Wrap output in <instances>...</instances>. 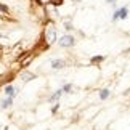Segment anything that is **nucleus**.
<instances>
[{
  "label": "nucleus",
  "mask_w": 130,
  "mask_h": 130,
  "mask_svg": "<svg viewBox=\"0 0 130 130\" xmlns=\"http://www.w3.org/2000/svg\"><path fill=\"white\" fill-rule=\"evenodd\" d=\"M56 42H58L59 47H63V48H71V47L76 45V39H74V36H71V34H64Z\"/></svg>",
  "instance_id": "f257e3e1"
},
{
  "label": "nucleus",
  "mask_w": 130,
  "mask_h": 130,
  "mask_svg": "<svg viewBox=\"0 0 130 130\" xmlns=\"http://www.w3.org/2000/svg\"><path fill=\"white\" fill-rule=\"evenodd\" d=\"M3 93L7 95V96H10V98H14L19 93V88L14 87V85H11V84H8V85L3 87Z\"/></svg>",
  "instance_id": "f03ea898"
},
{
  "label": "nucleus",
  "mask_w": 130,
  "mask_h": 130,
  "mask_svg": "<svg viewBox=\"0 0 130 130\" xmlns=\"http://www.w3.org/2000/svg\"><path fill=\"white\" fill-rule=\"evenodd\" d=\"M47 40H48V45H52V43H55L58 40V37H56V29H55L53 26H50L48 29H47Z\"/></svg>",
  "instance_id": "7ed1b4c3"
},
{
  "label": "nucleus",
  "mask_w": 130,
  "mask_h": 130,
  "mask_svg": "<svg viewBox=\"0 0 130 130\" xmlns=\"http://www.w3.org/2000/svg\"><path fill=\"white\" fill-rule=\"evenodd\" d=\"M116 13H117V18H119V19H127V18H128V7L117 8Z\"/></svg>",
  "instance_id": "20e7f679"
},
{
  "label": "nucleus",
  "mask_w": 130,
  "mask_h": 130,
  "mask_svg": "<svg viewBox=\"0 0 130 130\" xmlns=\"http://www.w3.org/2000/svg\"><path fill=\"white\" fill-rule=\"evenodd\" d=\"M61 96H63V90L59 88L53 95H50V96H48V103H56V101H59V98H61Z\"/></svg>",
  "instance_id": "39448f33"
},
{
  "label": "nucleus",
  "mask_w": 130,
  "mask_h": 130,
  "mask_svg": "<svg viewBox=\"0 0 130 130\" xmlns=\"http://www.w3.org/2000/svg\"><path fill=\"white\" fill-rule=\"evenodd\" d=\"M50 64H52L53 69H63L64 66H66V61H64V59H52Z\"/></svg>",
  "instance_id": "423d86ee"
},
{
  "label": "nucleus",
  "mask_w": 130,
  "mask_h": 130,
  "mask_svg": "<svg viewBox=\"0 0 130 130\" xmlns=\"http://www.w3.org/2000/svg\"><path fill=\"white\" fill-rule=\"evenodd\" d=\"M19 77H21L23 82H29V80H32V79H36V74H32L29 71H24V72L19 74Z\"/></svg>",
  "instance_id": "0eeeda50"
},
{
  "label": "nucleus",
  "mask_w": 130,
  "mask_h": 130,
  "mask_svg": "<svg viewBox=\"0 0 130 130\" xmlns=\"http://www.w3.org/2000/svg\"><path fill=\"white\" fill-rule=\"evenodd\" d=\"M13 101H14V98H10V96H7L5 100H2V103H0V109H8V108H11Z\"/></svg>",
  "instance_id": "6e6552de"
},
{
  "label": "nucleus",
  "mask_w": 130,
  "mask_h": 130,
  "mask_svg": "<svg viewBox=\"0 0 130 130\" xmlns=\"http://www.w3.org/2000/svg\"><path fill=\"white\" fill-rule=\"evenodd\" d=\"M109 96H111V90H109V88H103L101 92H100V100H101V101L108 100Z\"/></svg>",
  "instance_id": "1a4fd4ad"
},
{
  "label": "nucleus",
  "mask_w": 130,
  "mask_h": 130,
  "mask_svg": "<svg viewBox=\"0 0 130 130\" xmlns=\"http://www.w3.org/2000/svg\"><path fill=\"white\" fill-rule=\"evenodd\" d=\"M61 90H63V93H71V90H72V84H64Z\"/></svg>",
  "instance_id": "9d476101"
},
{
  "label": "nucleus",
  "mask_w": 130,
  "mask_h": 130,
  "mask_svg": "<svg viewBox=\"0 0 130 130\" xmlns=\"http://www.w3.org/2000/svg\"><path fill=\"white\" fill-rule=\"evenodd\" d=\"M104 59V56H92L90 58V63H101Z\"/></svg>",
  "instance_id": "9b49d317"
},
{
  "label": "nucleus",
  "mask_w": 130,
  "mask_h": 130,
  "mask_svg": "<svg viewBox=\"0 0 130 130\" xmlns=\"http://www.w3.org/2000/svg\"><path fill=\"white\" fill-rule=\"evenodd\" d=\"M0 11H3L5 14H8V13H10V8L7 7V5H3V3H0Z\"/></svg>",
  "instance_id": "f8f14e48"
},
{
  "label": "nucleus",
  "mask_w": 130,
  "mask_h": 130,
  "mask_svg": "<svg viewBox=\"0 0 130 130\" xmlns=\"http://www.w3.org/2000/svg\"><path fill=\"white\" fill-rule=\"evenodd\" d=\"M64 29H66V31H71V29H74V27H72V23H71V21H64Z\"/></svg>",
  "instance_id": "ddd939ff"
},
{
  "label": "nucleus",
  "mask_w": 130,
  "mask_h": 130,
  "mask_svg": "<svg viewBox=\"0 0 130 130\" xmlns=\"http://www.w3.org/2000/svg\"><path fill=\"white\" fill-rule=\"evenodd\" d=\"M58 109H59V101H56V103H55L53 106H52V112H53V114H55V112H58Z\"/></svg>",
  "instance_id": "4468645a"
},
{
  "label": "nucleus",
  "mask_w": 130,
  "mask_h": 130,
  "mask_svg": "<svg viewBox=\"0 0 130 130\" xmlns=\"http://www.w3.org/2000/svg\"><path fill=\"white\" fill-rule=\"evenodd\" d=\"M106 3H108V5H111V7H116L117 0H106Z\"/></svg>",
  "instance_id": "2eb2a0df"
}]
</instances>
